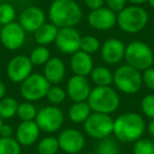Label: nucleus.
<instances>
[{
  "mask_svg": "<svg viewBox=\"0 0 154 154\" xmlns=\"http://www.w3.org/2000/svg\"><path fill=\"white\" fill-rule=\"evenodd\" d=\"M48 16L52 23L59 29L75 26L82 19V10L75 0H54Z\"/></svg>",
  "mask_w": 154,
  "mask_h": 154,
  "instance_id": "f257e3e1",
  "label": "nucleus"
},
{
  "mask_svg": "<svg viewBox=\"0 0 154 154\" xmlns=\"http://www.w3.org/2000/svg\"><path fill=\"white\" fill-rule=\"evenodd\" d=\"M145 130L143 118L134 112L124 113L114 120L113 134L122 143H135L141 138Z\"/></svg>",
  "mask_w": 154,
  "mask_h": 154,
  "instance_id": "f03ea898",
  "label": "nucleus"
},
{
  "mask_svg": "<svg viewBox=\"0 0 154 154\" xmlns=\"http://www.w3.org/2000/svg\"><path fill=\"white\" fill-rule=\"evenodd\" d=\"M87 103L93 112L110 115L118 109L120 98L111 87H95L91 90Z\"/></svg>",
  "mask_w": 154,
  "mask_h": 154,
  "instance_id": "7ed1b4c3",
  "label": "nucleus"
},
{
  "mask_svg": "<svg viewBox=\"0 0 154 154\" xmlns=\"http://www.w3.org/2000/svg\"><path fill=\"white\" fill-rule=\"evenodd\" d=\"M148 21V12L140 5H129L117 14L118 28L128 34L140 32L146 28Z\"/></svg>",
  "mask_w": 154,
  "mask_h": 154,
  "instance_id": "20e7f679",
  "label": "nucleus"
},
{
  "mask_svg": "<svg viewBox=\"0 0 154 154\" xmlns=\"http://www.w3.org/2000/svg\"><path fill=\"white\" fill-rule=\"evenodd\" d=\"M113 84L119 92L133 95L143 87V74L133 66L124 64L113 73Z\"/></svg>",
  "mask_w": 154,
  "mask_h": 154,
  "instance_id": "39448f33",
  "label": "nucleus"
},
{
  "mask_svg": "<svg viewBox=\"0 0 154 154\" xmlns=\"http://www.w3.org/2000/svg\"><path fill=\"white\" fill-rule=\"evenodd\" d=\"M125 59L129 66L138 71H145L153 66L154 53L147 43L140 40H134L126 45Z\"/></svg>",
  "mask_w": 154,
  "mask_h": 154,
  "instance_id": "423d86ee",
  "label": "nucleus"
},
{
  "mask_svg": "<svg viewBox=\"0 0 154 154\" xmlns=\"http://www.w3.org/2000/svg\"><path fill=\"white\" fill-rule=\"evenodd\" d=\"M51 84L43 74L32 73L24 82L20 84V93L26 101H37L45 97Z\"/></svg>",
  "mask_w": 154,
  "mask_h": 154,
  "instance_id": "0eeeda50",
  "label": "nucleus"
},
{
  "mask_svg": "<svg viewBox=\"0 0 154 154\" xmlns=\"http://www.w3.org/2000/svg\"><path fill=\"white\" fill-rule=\"evenodd\" d=\"M84 127L89 136L101 140L113 134L114 120L108 114L94 112L84 122Z\"/></svg>",
  "mask_w": 154,
  "mask_h": 154,
  "instance_id": "6e6552de",
  "label": "nucleus"
},
{
  "mask_svg": "<svg viewBox=\"0 0 154 154\" xmlns=\"http://www.w3.org/2000/svg\"><path fill=\"white\" fill-rule=\"evenodd\" d=\"M35 122L40 131L47 133H54L62 127L64 116L62 111L56 106H45L37 112Z\"/></svg>",
  "mask_w": 154,
  "mask_h": 154,
  "instance_id": "1a4fd4ad",
  "label": "nucleus"
},
{
  "mask_svg": "<svg viewBox=\"0 0 154 154\" xmlns=\"http://www.w3.org/2000/svg\"><path fill=\"white\" fill-rule=\"evenodd\" d=\"M82 35L75 26L60 28L55 39V45L62 54L73 55L80 50Z\"/></svg>",
  "mask_w": 154,
  "mask_h": 154,
  "instance_id": "9d476101",
  "label": "nucleus"
},
{
  "mask_svg": "<svg viewBox=\"0 0 154 154\" xmlns=\"http://www.w3.org/2000/svg\"><path fill=\"white\" fill-rule=\"evenodd\" d=\"M26 32L19 22H12L5 24L0 31V42L7 50L16 51L20 49L26 42Z\"/></svg>",
  "mask_w": 154,
  "mask_h": 154,
  "instance_id": "9b49d317",
  "label": "nucleus"
},
{
  "mask_svg": "<svg viewBox=\"0 0 154 154\" xmlns=\"http://www.w3.org/2000/svg\"><path fill=\"white\" fill-rule=\"evenodd\" d=\"M33 63L30 57L17 55L13 57L7 66L8 78L14 84H21L33 73Z\"/></svg>",
  "mask_w": 154,
  "mask_h": 154,
  "instance_id": "f8f14e48",
  "label": "nucleus"
},
{
  "mask_svg": "<svg viewBox=\"0 0 154 154\" xmlns=\"http://www.w3.org/2000/svg\"><path fill=\"white\" fill-rule=\"evenodd\" d=\"M59 149L68 154H77L84 149L86 138L80 131L76 129H66L57 137Z\"/></svg>",
  "mask_w": 154,
  "mask_h": 154,
  "instance_id": "ddd939ff",
  "label": "nucleus"
},
{
  "mask_svg": "<svg viewBox=\"0 0 154 154\" xmlns=\"http://www.w3.org/2000/svg\"><path fill=\"white\" fill-rule=\"evenodd\" d=\"M91 28L97 31H108L117 24V14L107 7L93 10L88 15Z\"/></svg>",
  "mask_w": 154,
  "mask_h": 154,
  "instance_id": "4468645a",
  "label": "nucleus"
},
{
  "mask_svg": "<svg viewBox=\"0 0 154 154\" xmlns=\"http://www.w3.org/2000/svg\"><path fill=\"white\" fill-rule=\"evenodd\" d=\"M45 23V14L42 9L35 5L24 9L19 16V24L26 33H35Z\"/></svg>",
  "mask_w": 154,
  "mask_h": 154,
  "instance_id": "2eb2a0df",
  "label": "nucleus"
},
{
  "mask_svg": "<svg viewBox=\"0 0 154 154\" xmlns=\"http://www.w3.org/2000/svg\"><path fill=\"white\" fill-rule=\"evenodd\" d=\"M92 90L87 77L73 75L66 85V95H69L74 103L87 101Z\"/></svg>",
  "mask_w": 154,
  "mask_h": 154,
  "instance_id": "dca6fc26",
  "label": "nucleus"
},
{
  "mask_svg": "<svg viewBox=\"0 0 154 154\" xmlns=\"http://www.w3.org/2000/svg\"><path fill=\"white\" fill-rule=\"evenodd\" d=\"M126 45L118 38H109L100 48L103 60L108 64H117L125 58Z\"/></svg>",
  "mask_w": 154,
  "mask_h": 154,
  "instance_id": "f3484780",
  "label": "nucleus"
},
{
  "mask_svg": "<svg viewBox=\"0 0 154 154\" xmlns=\"http://www.w3.org/2000/svg\"><path fill=\"white\" fill-rule=\"evenodd\" d=\"M40 134V129L35 120L21 122L16 129V139L20 146L29 147L35 143Z\"/></svg>",
  "mask_w": 154,
  "mask_h": 154,
  "instance_id": "a211bd4d",
  "label": "nucleus"
},
{
  "mask_svg": "<svg viewBox=\"0 0 154 154\" xmlns=\"http://www.w3.org/2000/svg\"><path fill=\"white\" fill-rule=\"evenodd\" d=\"M66 64L59 57H51L43 66V76L51 85H58L64 79Z\"/></svg>",
  "mask_w": 154,
  "mask_h": 154,
  "instance_id": "6ab92c4d",
  "label": "nucleus"
},
{
  "mask_svg": "<svg viewBox=\"0 0 154 154\" xmlns=\"http://www.w3.org/2000/svg\"><path fill=\"white\" fill-rule=\"evenodd\" d=\"M70 66L74 75L87 77L91 74L92 70L94 69V61L90 54L79 50L72 55L70 60Z\"/></svg>",
  "mask_w": 154,
  "mask_h": 154,
  "instance_id": "aec40b11",
  "label": "nucleus"
},
{
  "mask_svg": "<svg viewBox=\"0 0 154 154\" xmlns=\"http://www.w3.org/2000/svg\"><path fill=\"white\" fill-rule=\"evenodd\" d=\"M58 30H59V28H57V26L52 23V22H50V23L45 22V24H42V26L34 33L35 41L38 43V45L47 47V45L55 42Z\"/></svg>",
  "mask_w": 154,
  "mask_h": 154,
  "instance_id": "412c9836",
  "label": "nucleus"
},
{
  "mask_svg": "<svg viewBox=\"0 0 154 154\" xmlns=\"http://www.w3.org/2000/svg\"><path fill=\"white\" fill-rule=\"evenodd\" d=\"M91 108L87 101L74 103L69 109V118L74 124H84L91 115Z\"/></svg>",
  "mask_w": 154,
  "mask_h": 154,
  "instance_id": "4be33fe9",
  "label": "nucleus"
},
{
  "mask_svg": "<svg viewBox=\"0 0 154 154\" xmlns=\"http://www.w3.org/2000/svg\"><path fill=\"white\" fill-rule=\"evenodd\" d=\"M90 77L96 87H111V84H113V73L107 66H99L94 68Z\"/></svg>",
  "mask_w": 154,
  "mask_h": 154,
  "instance_id": "5701e85b",
  "label": "nucleus"
},
{
  "mask_svg": "<svg viewBox=\"0 0 154 154\" xmlns=\"http://www.w3.org/2000/svg\"><path fill=\"white\" fill-rule=\"evenodd\" d=\"M18 103L17 99L11 96H5L0 100V116L2 119H11L17 115Z\"/></svg>",
  "mask_w": 154,
  "mask_h": 154,
  "instance_id": "b1692460",
  "label": "nucleus"
},
{
  "mask_svg": "<svg viewBox=\"0 0 154 154\" xmlns=\"http://www.w3.org/2000/svg\"><path fill=\"white\" fill-rule=\"evenodd\" d=\"M29 57H30L33 66H45L51 58V53L47 47L38 45L33 49Z\"/></svg>",
  "mask_w": 154,
  "mask_h": 154,
  "instance_id": "393cba45",
  "label": "nucleus"
},
{
  "mask_svg": "<svg viewBox=\"0 0 154 154\" xmlns=\"http://www.w3.org/2000/svg\"><path fill=\"white\" fill-rule=\"evenodd\" d=\"M59 150L58 139L53 136H47L39 141L37 151L39 154H56Z\"/></svg>",
  "mask_w": 154,
  "mask_h": 154,
  "instance_id": "a878e982",
  "label": "nucleus"
},
{
  "mask_svg": "<svg viewBox=\"0 0 154 154\" xmlns=\"http://www.w3.org/2000/svg\"><path fill=\"white\" fill-rule=\"evenodd\" d=\"M21 146L13 137H0V154H20Z\"/></svg>",
  "mask_w": 154,
  "mask_h": 154,
  "instance_id": "bb28decb",
  "label": "nucleus"
},
{
  "mask_svg": "<svg viewBox=\"0 0 154 154\" xmlns=\"http://www.w3.org/2000/svg\"><path fill=\"white\" fill-rule=\"evenodd\" d=\"M37 112L38 111H37L36 107L33 105V103L23 101V103H19L17 115L21 119V122H31V120H35Z\"/></svg>",
  "mask_w": 154,
  "mask_h": 154,
  "instance_id": "cd10ccee",
  "label": "nucleus"
},
{
  "mask_svg": "<svg viewBox=\"0 0 154 154\" xmlns=\"http://www.w3.org/2000/svg\"><path fill=\"white\" fill-rule=\"evenodd\" d=\"M45 97L53 106L62 103L66 98V91L58 85H51Z\"/></svg>",
  "mask_w": 154,
  "mask_h": 154,
  "instance_id": "c85d7f7f",
  "label": "nucleus"
},
{
  "mask_svg": "<svg viewBox=\"0 0 154 154\" xmlns=\"http://www.w3.org/2000/svg\"><path fill=\"white\" fill-rule=\"evenodd\" d=\"M100 41L96 37L92 36V35H87V36L82 37V40H80V51L86 52V53L91 55V54L100 51Z\"/></svg>",
  "mask_w": 154,
  "mask_h": 154,
  "instance_id": "c756f323",
  "label": "nucleus"
},
{
  "mask_svg": "<svg viewBox=\"0 0 154 154\" xmlns=\"http://www.w3.org/2000/svg\"><path fill=\"white\" fill-rule=\"evenodd\" d=\"M16 18V10L11 3H1L0 5V24L5 26V24L12 23L15 21Z\"/></svg>",
  "mask_w": 154,
  "mask_h": 154,
  "instance_id": "7c9ffc66",
  "label": "nucleus"
},
{
  "mask_svg": "<svg viewBox=\"0 0 154 154\" xmlns=\"http://www.w3.org/2000/svg\"><path fill=\"white\" fill-rule=\"evenodd\" d=\"M97 154H119V149L114 139L107 137L99 141L97 146Z\"/></svg>",
  "mask_w": 154,
  "mask_h": 154,
  "instance_id": "2f4dec72",
  "label": "nucleus"
},
{
  "mask_svg": "<svg viewBox=\"0 0 154 154\" xmlns=\"http://www.w3.org/2000/svg\"><path fill=\"white\" fill-rule=\"evenodd\" d=\"M133 154H154V143L149 138H139L133 146Z\"/></svg>",
  "mask_w": 154,
  "mask_h": 154,
  "instance_id": "473e14b6",
  "label": "nucleus"
},
{
  "mask_svg": "<svg viewBox=\"0 0 154 154\" xmlns=\"http://www.w3.org/2000/svg\"><path fill=\"white\" fill-rule=\"evenodd\" d=\"M140 109L147 117L154 118V94H148L141 99Z\"/></svg>",
  "mask_w": 154,
  "mask_h": 154,
  "instance_id": "72a5a7b5",
  "label": "nucleus"
},
{
  "mask_svg": "<svg viewBox=\"0 0 154 154\" xmlns=\"http://www.w3.org/2000/svg\"><path fill=\"white\" fill-rule=\"evenodd\" d=\"M143 85H145L149 90L154 91V68L147 69L143 74Z\"/></svg>",
  "mask_w": 154,
  "mask_h": 154,
  "instance_id": "f704fd0d",
  "label": "nucleus"
},
{
  "mask_svg": "<svg viewBox=\"0 0 154 154\" xmlns=\"http://www.w3.org/2000/svg\"><path fill=\"white\" fill-rule=\"evenodd\" d=\"M127 2H128L127 0H106L105 3L110 10L115 13H119L127 7Z\"/></svg>",
  "mask_w": 154,
  "mask_h": 154,
  "instance_id": "c9c22d12",
  "label": "nucleus"
},
{
  "mask_svg": "<svg viewBox=\"0 0 154 154\" xmlns=\"http://www.w3.org/2000/svg\"><path fill=\"white\" fill-rule=\"evenodd\" d=\"M84 1L91 11L99 9V8H103L106 2V0H84Z\"/></svg>",
  "mask_w": 154,
  "mask_h": 154,
  "instance_id": "e433bc0d",
  "label": "nucleus"
},
{
  "mask_svg": "<svg viewBox=\"0 0 154 154\" xmlns=\"http://www.w3.org/2000/svg\"><path fill=\"white\" fill-rule=\"evenodd\" d=\"M13 132L14 130L12 126L8 124H2V126L0 127V136L1 137H12Z\"/></svg>",
  "mask_w": 154,
  "mask_h": 154,
  "instance_id": "4c0bfd02",
  "label": "nucleus"
},
{
  "mask_svg": "<svg viewBox=\"0 0 154 154\" xmlns=\"http://www.w3.org/2000/svg\"><path fill=\"white\" fill-rule=\"evenodd\" d=\"M5 92H7V87H5V82L0 79V100L5 97Z\"/></svg>",
  "mask_w": 154,
  "mask_h": 154,
  "instance_id": "58836bf2",
  "label": "nucleus"
},
{
  "mask_svg": "<svg viewBox=\"0 0 154 154\" xmlns=\"http://www.w3.org/2000/svg\"><path fill=\"white\" fill-rule=\"evenodd\" d=\"M148 132L150 133V135L154 137V118H152L151 122L148 125Z\"/></svg>",
  "mask_w": 154,
  "mask_h": 154,
  "instance_id": "ea45409f",
  "label": "nucleus"
},
{
  "mask_svg": "<svg viewBox=\"0 0 154 154\" xmlns=\"http://www.w3.org/2000/svg\"><path fill=\"white\" fill-rule=\"evenodd\" d=\"M128 2H130L132 5H141L143 3L148 2V0H127Z\"/></svg>",
  "mask_w": 154,
  "mask_h": 154,
  "instance_id": "a19ab883",
  "label": "nucleus"
},
{
  "mask_svg": "<svg viewBox=\"0 0 154 154\" xmlns=\"http://www.w3.org/2000/svg\"><path fill=\"white\" fill-rule=\"evenodd\" d=\"M148 5L154 9V0H148Z\"/></svg>",
  "mask_w": 154,
  "mask_h": 154,
  "instance_id": "79ce46f5",
  "label": "nucleus"
},
{
  "mask_svg": "<svg viewBox=\"0 0 154 154\" xmlns=\"http://www.w3.org/2000/svg\"><path fill=\"white\" fill-rule=\"evenodd\" d=\"M2 1H5V3H10V2H12V1H14V0H2Z\"/></svg>",
  "mask_w": 154,
  "mask_h": 154,
  "instance_id": "37998d69",
  "label": "nucleus"
},
{
  "mask_svg": "<svg viewBox=\"0 0 154 154\" xmlns=\"http://www.w3.org/2000/svg\"><path fill=\"white\" fill-rule=\"evenodd\" d=\"M2 118H1V116H0V127H1V126H2V124H3V122H2Z\"/></svg>",
  "mask_w": 154,
  "mask_h": 154,
  "instance_id": "c03bdc74",
  "label": "nucleus"
},
{
  "mask_svg": "<svg viewBox=\"0 0 154 154\" xmlns=\"http://www.w3.org/2000/svg\"><path fill=\"white\" fill-rule=\"evenodd\" d=\"M86 154H97V153H93V152H89V153H86Z\"/></svg>",
  "mask_w": 154,
  "mask_h": 154,
  "instance_id": "a18cd8bd",
  "label": "nucleus"
}]
</instances>
